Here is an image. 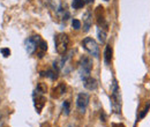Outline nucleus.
<instances>
[{"instance_id": "nucleus-1", "label": "nucleus", "mask_w": 150, "mask_h": 127, "mask_svg": "<svg viewBox=\"0 0 150 127\" xmlns=\"http://www.w3.org/2000/svg\"><path fill=\"white\" fill-rule=\"evenodd\" d=\"M68 44H69V38L66 34L60 33L54 37V45H56V50L59 55H65L67 49H68Z\"/></svg>"}, {"instance_id": "nucleus-2", "label": "nucleus", "mask_w": 150, "mask_h": 127, "mask_svg": "<svg viewBox=\"0 0 150 127\" xmlns=\"http://www.w3.org/2000/svg\"><path fill=\"white\" fill-rule=\"evenodd\" d=\"M111 91H112V108L117 113H120V109H121V97H120V90H119L118 82L115 80H113Z\"/></svg>"}, {"instance_id": "nucleus-3", "label": "nucleus", "mask_w": 150, "mask_h": 127, "mask_svg": "<svg viewBox=\"0 0 150 127\" xmlns=\"http://www.w3.org/2000/svg\"><path fill=\"white\" fill-rule=\"evenodd\" d=\"M93 70V60L89 57H83L80 62V76L82 80L90 76V73Z\"/></svg>"}, {"instance_id": "nucleus-4", "label": "nucleus", "mask_w": 150, "mask_h": 127, "mask_svg": "<svg viewBox=\"0 0 150 127\" xmlns=\"http://www.w3.org/2000/svg\"><path fill=\"white\" fill-rule=\"evenodd\" d=\"M83 48L90 53V55L95 57V58H98L99 57V48H98V44L97 42L95 40L94 38H90V37H87L83 39Z\"/></svg>"}, {"instance_id": "nucleus-5", "label": "nucleus", "mask_w": 150, "mask_h": 127, "mask_svg": "<svg viewBox=\"0 0 150 127\" xmlns=\"http://www.w3.org/2000/svg\"><path fill=\"white\" fill-rule=\"evenodd\" d=\"M88 104H89V95L86 94V92L79 94V96L76 98V106H77V109L80 110V112L83 113L87 109Z\"/></svg>"}, {"instance_id": "nucleus-6", "label": "nucleus", "mask_w": 150, "mask_h": 127, "mask_svg": "<svg viewBox=\"0 0 150 127\" xmlns=\"http://www.w3.org/2000/svg\"><path fill=\"white\" fill-rule=\"evenodd\" d=\"M91 26H93V15L90 12H86L83 15V30L89 31Z\"/></svg>"}, {"instance_id": "nucleus-7", "label": "nucleus", "mask_w": 150, "mask_h": 127, "mask_svg": "<svg viewBox=\"0 0 150 127\" xmlns=\"http://www.w3.org/2000/svg\"><path fill=\"white\" fill-rule=\"evenodd\" d=\"M83 84H84V88L88 89V90H96L97 89V81L91 76L84 79L83 80Z\"/></svg>"}, {"instance_id": "nucleus-8", "label": "nucleus", "mask_w": 150, "mask_h": 127, "mask_svg": "<svg viewBox=\"0 0 150 127\" xmlns=\"http://www.w3.org/2000/svg\"><path fill=\"white\" fill-rule=\"evenodd\" d=\"M45 102H46V99L44 98V96H37V99H35V108H36L38 113L43 110L44 105H45Z\"/></svg>"}, {"instance_id": "nucleus-9", "label": "nucleus", "mask_w": 150, "mask_h": 127, "mask_svg": "<svg viewBox=\"0 0 150 127\" xmlns=\"http://www.w3.org/2000/svg\"><path fill=\"white\" fill-rule=\"evenodd\" d=\"M104 60H105V64L109 65L112 60V48L111 45H106L105 48V51H104Z\"/></svg>"}, {"instance_id": "nucleus-10", "label": "nucleus", "mask_w": 150, "mask_h": 127, "mask_svg": "<svg viewBox=\"0 0 150 127\" xmlns=\"http://www.w3.org/2000/svg\"><path fill=\"white\" fill-rule=\"evenodd\" d=\"M37 49H39L40 50V52H39V57L42 58L43 55H44V53L46 52V50H47V43L46 42H44V40H42L40 39V42L38 43V46Z\"/></svg>"}, {"instance_id": "nucleus-11", "label": "nucleus", "mask_w": 150, "mask_h": 127, "mask_svg": "<svg viewBox=\"0 0 150 127\" xmlns=\"http://www.w3.org/2000/svg\"><path fill=\"white\" fill-rule=\"evenodd\" d=\"M97 36H98V40L100 43H105V40H106V31L103 30V28H98L97 29Z\"/></svg>"}, {"instance_id": "nucleus-12", "label": "nucleus", "mask_w": 150, "mask_h": 127, "mask_svg": "<svg viewBox=\"0 0 150 127\" xmlns=\"http://www.w3.org/2000/svg\"><path fill=\"white\" fill-rule=\"evenodd\" d=\"M65 91H66V86H65L64 83H60L57 88H54V92H57V95H54V96H56V97H59V96H61Z\"/></svg>"}, {"instance_id": "nucleus-13", "label": "nucleus", "mask_w": 150, "mask_h": 127, "mask_svg": "<svg viewBox=\"0 0 150 127\" xmlns=\"http://www.w3.org/2000/svg\"><path fill=\"white\" fill-rule=\"evenodd\" d=\"M84 5H86L84 0H73V2H72V6H73L74 9H80V8H82Z\"/></svg>"}, {"instance_id": "nucleus-14", "label": "nucleus", "mask_w": 150, "mask_h": 127, "mask_svg": "<svg viewBox=\"0 0 150 127\" xmlns=\"http://www.w3.org/2000/svg\"><path fill=\"white\" fill-rule=\"evenodd\" d=\"M37 91L39 94H45L46 91H47V87H46V84H44V83H39L37 86Z\"/></svg>"}, {"instance_id": "nucleus-15", "label": "nucleus", "mask_w": 150, "mask_h": 127, "mask_svg": "<svg viewBox=\"0 0 150 127\" xmlns=\"http://www.w3.org/2000/svg\"><path fill=\"white\" fill-rule=\"evenodd\" d=\"M72 26H73V28H74L75 30H79V29L81 28V22H80L79 20H73Z\"/></svg>"}, {"instance_id": "nucleus-16", "label": "nucleus", "mask_w": 150, "mask_h": 127, "mask_svg": "<svg viewBox=\"0 0 150 127\" xmlns=\"http://www.w3.org/2000/svg\"><path fill=\"white\" fill-rule=\"evenodd\" d=\"M62 108H64V112L66 113V114H68L69 113V102H65L64 103V105H62Z\"/></svg>"}, {"instance_id": "nucleus-17", "label": "nucleus", "mask_w": 150, "mask_h": 127, "mask_svg": "<svg viewBox=\"0 0 150 127\" xmlns=\"http://www.w3.org/2000/svg\"><path fill=\"white\" fill-rule=\"evenodd\" d=\"M1 53H2L4 57H9V55H11V50L7 49V48H4V49H1Z\"/></svg>"}, {"instance_id": "nucleus-18", "label": "nucleus", "mask_w": 150, "mask_h": 127, "mask_svg": "<svg viewBox=\"0 0 150 127\" xmlns=\"http://www.w3.org/2000/svg\"><path fill=\"white\" fill-rule=\"evenodd\" d=\"M100 119H102V121H106V120H105V114H104L103 112L100 113Z\"/></svg>"}, {"instance_id": "nucleus-19", "label": "nucleus", "mask_w": 150, "mask_h": 127, "mask_svg": "<svg viewBox=\"0 0 150 127\" xmlns=\"http://www.w3.org/2000/svg\"><path fill=\"white\" fill-rule=\"evenodd\" d=\"M112 126H113V127H125L124 125H118V124H113Z\"/></svg>"}, {"instance_id": "nucleus-20", "label": "nucleus", "mask_w": 150, "mask_h": 127, "mask_svg": "<svg viewBox=\"0 0 150 127\" xmlns=\"http://www.w3.org/2000/svg\"><path fill=\"white\" fill-rule=\"evenodd\" d=\"M84 2L86 4H91V2H94V0H84Z\"/></svg>"}, {"instance_id": "nucleus-21", "label": "nucleus", "mask_w": 150, "mask_h": 127, "mask_svg": "<svg viewBox=\"0 0 150 127\" xmlns=\"http://www.w3.org/2000/svg\"><path fill=\"white\" fill-rule=\"evenodd\" d=\"M105 1H110V0H105Z\"/></svg>"}]
</instances>
